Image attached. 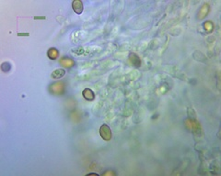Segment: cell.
Listing matches in <instances>:
<instances>
[{
    "label": "cell",
    "instance_id": "1",
    "mask_svg": "<svg viewBox=\"0 0 221 176\" xmlns=\"http://www.w3.org/2000/svg\"><path fill=\"white\" fill-rule=\"evenodd\" d=\"M100 137L106 140V141H109L111 140V139H112V130H111L110 127L106 124H103L100 128Z\"/></svg>",
    "mask_w": 221,
    "mask_h": 176
},
{
    "label": "cell",
    "instance_id": "2",
    "mask_svg": "<svg viewBox=\"0 0 221 176\" xmlns=\"http://www.w3.org/2000/svg\"><path fill=\"white\" fill-rule=\"evenodd\" d=\"M129 59H130L132 64H133L136 68H139V67L141 66V61H140L139 57H138L136 54H135V53H130Z\"/></svg>",
    "mask_w": 221,
    "mask_h": 176
},
{
    "label": "cell",
    "instance_id": "3",
    "mask_svg": "<svg viewBox=\"0 0 221 176\" xmlns=\"http://www.w3.org/2000/svg\"><path fill=\"white\" fill-rule=\"evenodd\" d=\"M72 8H73V10L78 15L83 12V3L79 1V0H77V1H74L72 3Z\"/></svg>",
    "mask_w": 221,
    "mask_h": 176
},
{
    "label": "cell",
    "instance_id": "4",
    "mask_svg": "<svg viewBox=\"0 0 221 176\" xmlns=\"http://www.w3.org/2000/svg\"><path fill=\"white\" fill-rule=\"evenodd\" d=\"M64 90V85L62 83H55L51 85V92L53 94H61Z\"/></svg>",
    "mask_w": 221,
    "mask_h": 176
},
{
    "label": "cell",
    "instance_id": "5",
    "mask_svg": "<svg viewBox=\"0 0 221 176\" xmlns=\"http://www.w3.org/2000/svg\"><path fill=\"white\" fill-rule=\"evenodd\" d=\"M82 95H83L84 98H85L86 100H89V101H92V100H94V98H95V95H94L93 91H92L91 89H89V88H86V89L83 91Z\"/></svg>",
    "mask_w": 221,
    "mask_h": 176
},
{
    "label": "cell",
    "instance_id": "6",
    "mask_svg": "<svg viewBox=\"0 0 221 176\" xmlns=\"http://www.w3.org/2000/svg\"><path fill=\"white\" fill-rule=\"evenodd\" d=\"M65 74H66V71L64 69H56L52 73L51 76L53 79H60L63 76H65Z\"/></svg>",
    "mask_w": 221,
    "mask_h": 176
},
{
    "label": "cell",
    "instance_id": "7",
    "mask_svg": "<svg viewBox=\"0 0 221 176\" xmlns=\"http://www.w3.org/2000/svg\"><path fill=\"white\" fill-rule=\"evenodd\" d=\"M48 57L50 59H52V60H54V59H56L57 56H58V50L56 49H54V48H52L48 50V53H47Z\"/></svg>",
    "mask_w": 221,
    "mask_h": 176
},
{
    "label": "cell",
    "instance_id": "8",
    "mask_svg": "<svg viewBox=\"0 0 221 176\" xmlns=\"http://www.w3.org/2000/svg\"><path fill=\"white\" fill-rule=\"evenodd\" d=\"M61 64H63V65H65V66H67V67H70L72 64H73V62L70 60V59H66V58H63L62 60H61Z\"/></svg>",
    "mask_w": 221,
    "mask_h": 176
},
{
    "label": "cell",
    "instance_id": "9",
    "mask_svg": "<svg viewBox=\"0 0 221 176\" xmlns=\"http://www.w3.org/2000/svg\"><path fill=\"white\" fill-rule=\"evenodd\" d=\"M46 19L45 17H34V19H35V20H37V19H38V20H41V19Z\"/></svg>",
    "mask_w": 221,
    "mask_h": 176
},
{
    "label": "cell",
    "instance_id": "10",
    "mask_svg": "<svg viewBox=\"0 0 221 176\" xmlns=\"http://www.w3.org/2000/svg\"><path fill=\"white\" fill-rule=\"evenodd\" d=\"M18 36H29V33H18Z\"/></svg>",
    "mask_w": 221,
    "mask_h": 176
}]
</instances>
